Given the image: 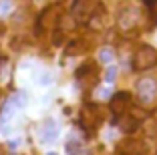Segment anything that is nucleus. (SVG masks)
<instances>
[{
    "mask_svg": "<svg viewBox=\"0 0 157 155\" xmlns=\"http://www.w3.org/2000/svg\"><path fill=\"white\" fill-rule=\"evenodd\" d=\"M155 64H157V50L149 45L139 46V50L133 56V67L137 71H147V68L155 67Z\"/></svg>",
    "mask_w": 157,
    "mask_h": 155,
    "instance_id": "f257e3e1",
    "label": "nucleus"
},
{
    "mask_svg": "<svg viewBox=\"0 0 157 155\" xmlns=\"http://www.w3.org/2000/svg\"><path fill=\"white\" fill-rule=\"evenodd\" d=\"M135 91H137V99L141 105H151L155 95H157V83L153 79H141L137 83Z\"/></svg>",
    "mask_w": 157,
    "mask_h": 155,
    "instance_id": "f03ea898",
    "label": "nucleus"
},
{
    "mask_svg": "<svg viewBox=\"0 0 157 155\" xmlns=\"http://www.w3.org/2000/svg\"><path fill=\"white\" fill-rule=\"evenodd\" d=\"M97 0H77L73 6V16L81 22V20H89L97 10Z\"/></svg>",
    "mask_w": 157,
    "mask_h": 155,
    "instance_id": "7ed1b4c3",
    "label": "nucleus"
},
{
    "mask_svg": "<svg viewBox=\"0 0 157 155\" xmlns=\"http://www.w3.org/2000/svg\"><path fill=\"white\" fill-rule=\"evenodd\" d=\"M129 101H131V95H129V93H125V91L115 93V95L111 97V103H109L111 113L115 115V117H121V115L127 111V107H129Z\"/></svg>",
    "mask_w": 157,
    "mask_h": 155,
    "instance_id": "20e7f679",
    "label": "nucleus"
},
{
    "mask_svg": "<svg viewBox=\"0 0 157 155\" xmlns=\"http://www.w3.org/2000/svg\"><path fill=\"white\" fill-rule=\"evenodd\" d=\"M117 22H119L121 30H131V28H135L137 22H139V12L135 8H123Z\"/></svg>",
    "mask_w": 157,
    "mask_h": 155,
    "instance_id": "39448f33",
    "label": "nucleus"
},
{
    "mask_svg": "<svg viewBox=\"0 0 157 155\" xmlns=\"http://www.w3.org/2000/svg\"><path fill=\"white\" fill-rule=\"evenodd\" d=\"M59 16H60V8H59V6H48V8L40 14L38 26H40V28H52L55 22H59Z\"/></svg>",
    "mask_w": 157,
    "mask_h": 155,
    "instance_id": "423d86ee",
    "label": "nucleus"
},
{
    "mask_svg": "<svg viewBox=\"0 0 157 155\" xmlns=\"http://www.w3.org/2000/svg\"><path fill=\"white\" fill-rule=\"evenodd\" d=\"M143 151H145V145L139 139H127L125 143L119 145L121 155H143Z\"/></svg>",
    "mask_w": 157,
    "mask_h": 155,
    "instance_id": "0eeeda50",
    "label": "nucleus"
},
{
    "mask_svg": "<svg viewBox=\"0 0 157 155\" xmlns=\"http://www.w3.org/2000/svg\"><path fill=\"white\" fill-rule=\"evenodd\" d=\"M75 28H77V18H75L73 14L69 12H63L59 16V30L63 32H73Z\"/></svg>",
    "mask_w": 157,
    "mask_h": 155,
    "instance_id": "6e6552de",
    "label": "nucleus"
},
{
    "mask_svg": "<svg viewBox=\"0 0 157 155\" xmlns=\"http://www.w3.org/2000/svg\"><path fill=\"white\" fill-rule=\"evenodd\" d=\"M105 20H107L105 18V12H103L101 8H97V10H95V14H93L87 22H89V26H91L93 30H103V28H105Z\"/></svg>",
    "mask_w": 157,
    "mask_h": 155,
    "instance_id": "1a4fd4ad",
    "label": "nucleus"
},
{
    "mask_svg": "<svg viewBox=\"0 0 157 155\" xmlns=\"http://www.w3.org/2000/svg\"><path fill=\"white\" fill-rule=\"evenodd\" d=\"M44 141H55L56 139V127H55V121L52 119H48L46 121V125H44Z\"/></svg>",
    "mask_w": 157,
    "mask_h": 155,
    "instance_id": "9d476101",
    "label": "nucleus"
},
{
    "mask_svg": "<svg viewBox=\"0 0 157 155\" xmlns=\"http://www.w3.org/2000/svg\"><path fill=\"white\" fill-rule=\"evenodd\" d=\"M113 59H115V52H113L111 48H101L99 50V60H101L103 64H111Z\"/></svg>",
    "mask_w": 157,
    "mask_h": 155,
    "instance_id": "9b49d317",
    "label": "nucleus"
},
{
    "mask_svg": "<svg viewBox=\"0 0 157 155\" xmlns=\"http://www.w3.org/2000/svg\"><path fill=\"white\" fill-rule=\"evenodd\" d=\"M83 50H85V42L83 41H75L73 42V45H69V46H67V55H78V52H83Z\"/></svg>",
    "mask_w": 157,
    "mask_h": 155,
    "instance_id": "f8f14e48",
    "label": "nucleus"
},
{
    "mask_svg": "<svg viewBox=\"0 0 157 155\" xmlns=\"http://www.w3.org/2000/svg\"><path fill=\"white\" fill-rule=\"evenodd\" d=\"M10 105L12 107H24V103H26V95H24V93H16V95H12L10 97V101H8Z\"/></svg>",
    "mask_w": 157,
    "mask_h": 155,
    "instance_id": "ddd939ff",
    "label": "nucleus"
},
{
    "mask_svg": "<svg viewBox=\"0 0 157 155\" xmlns=\"http://www.w3.org/2000/svg\"><path fill=\"white\" fill-rule=\"evenodd\" d=\"M52 42H55L56 46H60L63 42H65V32H63V30H56L55 37H52Z\"/></svg>",
    "mask_w": 157,
    "mask_h": 155,
    "instance_id": "4468645a",
    "label": "nucleus"
},
{
    "mask_svg": "<svg viewBox=\"0 0 157 155\" xmlns=\"http://www.w3.org/2000/svg\"><path fill=\"white\" fill-rule=\"evenodd\" d=\"M115 77H117V68H115V67H111L109 71H107V75H105L107 83H113V81H115Z\"/></svg>",
    "mask_w": 157,
    "mask_h": 155,
    "instance_id": "2eb2a0df",
    "label": "nucleus"
},
{
    "mask_svg": "<svg viewBox=\"0 0 157 155\" xmlns=\"http://www.w3.org/2000/svg\"><path fill=\"white\" fill-rule=\"evenodd\" d=\"M8 10H10V2H8V0H4V2H0V12H2V14H6Z\"/></svg>",
    "mask_w": 157,
    "mask_h": 155,
    "instance_id": "dca6fc26",
    "label": "nucleus"
},
{
    "mask_svg": "<svg viewBox=\"0 0 157 155\" xmlns=\"http://www.w3.org/2000/svg\"><path fill=\"white\" fill-rule=\"evenodd\" d=\"M147 6H151V8H157V0H143Z\"/></svg>",
    "mask_w": 157,
    "mask_h": 155,
    "instance_id": "f3484780",
    "label": "nucleus"
},
{
    "mask_svg": "<svg viewBox=\"0 0 157 155\" xmlns=\"http://www.w3.org/2000/svg\"><path fill=\"white\" fill-rule=\"evenodd\" d=\"M4 34V24H0V37Z\"/></svg>",
    "mask_w": 157,
    "mask_h": 155,
    "instance_id": "a211bd4d",
    "label": "nucleus"
},
{
    "mask_svg": "<svg viewBox=\"0 0 157 155\" xmlns=\"http://www.w3.org/2000/svg\"><path fill=\"white\" fill-rule=\"evenodd\" d=\"M46 155H59V153H55V151H51V153H46Z\"/></svg>",
    "mask_w": 157,
    "mask_h": 155,
    "instance_id": "6ab92c4d",
    "label": "nucleus"
},
{
    "mask_svg": "<svg viewBox=\"0 0 157 155\" xmlns=\"http://www.w3.org/2000/svg\"><path fill=\"white\" fill-rule=\"evenodd\" d=\"M0 67H2V56H0Z\"/></svg>",
    "mask_w": 157,
    "mask_h": 155,
    "instance_id": "aec40b11",
    "label": "nucleus"
},
{
    "mask_svg": "<svg viewBox=\"0 0 157 155\" xmlns=\"http://www.w3.org/2000/svg\"><path fill=\"white\" fill-rule=\"evenodd\" d=\"M0 155H2V151H0Z\"/></svg>",
    "mask_w": 157,
    "mask_h": 155,
    "instance_id": "412c9836",
    "label": "nucleus"
},
{
    "mask_svg": "<svg viewBox=\"0 0 157 155\" xmlns=\"http://www.w3.org/2000/svg\"><path fill=\"white\" fill-rule=\"evenodd\" d=\"M155 155H157V153H155Z\"/></svg>",
    "mask_w": 157,
    "mask_h": 155,
    "instance_id": "4be33fe9",
    "label": "nucleus"
}]
</instances>
